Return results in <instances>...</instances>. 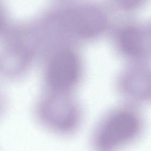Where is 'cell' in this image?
<instances>
[{
    "instance_id": "6",
    "label": "cell",
    "mask_w": 151,
    "mask_h": 151,
    "mask_svg": "<svg viewBox=\"0 0 151 151\" xmlns=\"http://www.w3.org/2000/svg\"><path fill=\"white\" fill-rule=\"evenodd\" d=\"M118 4L126 9H133L139 6L144 0H116Z\"/></svg>"
},
{
    "instance_id": "7",
    "label": "cell",
    "mask_w": 151,
    "mask_h": 151,
    "mask_svg": "<svg viewBox=\"0 0 151 151\" xmlns=\"http://www.w3.org/2000/svg\"><path fill=\"white\" fill-rule=\"evenodd\" d=\"M6 23V17L4 4L0 0V34L4 30Z\"/></svg>"
},
{
    "instance_id": "2",
    "label": "cell",
    "mask_w": 151,
    "mask_h": 151,
    "mask_svg": "<svg viewBox=\"0 0 151 151\" xmlns=\"http://www.w3.org/2000/svg\"><path fill=\"white\" fill-rule=\"evenodd\" d=\"M140 127L138 118L133 113L119 111L111 116L99 133L97 142L104 149L120 145L136 136Z\"/></svg>"
},
{
    "instance_id": "4",
    "label": "cell",
    "mask_w": 151,
    "mask_h": 151,
    "mask_svg": "<svg viewBox=\"0 0 151 151\" xmlns=\"http://www.w3.org/2000/svg\"><path fill=\"white\" fill-rule=\"evenodd\" d=\"M44 113L52 125L61 129L71 128L77 120L74 106L64 99H53L50 100L45 106Z\"/></svg>"
},
{
    "instance_id": "3",
    "label": "cell",
    "mask_w": 151,
    "mask_h": 151,
    "mask_svg": "<svg viewBox=\"0 0 151 151\" xmlns=\"http://www.w3.org/2000/svg\"><path fill=\"white\" fill-rule=\"evenodd\" d=\"M80 71L77 56L71 51H63L57 54L50 62L47 68V80L52 88L65 90L77 82Z\"/></svg>"
},
{
    "instance_id": "1",
    "label": "cell",
    "mask_w": 151,
    "mask_h": 151,
    "mask_svg": "<svg viewBox=\"0 0 151 151\" xmlns=\"http://www.w3.org/2000/svg\"><path fill=\"white\" fill-rule=\"evenodd\" d=\"M57 19L64 28L82 37H90L98 34L106 24L103 12L90 6L65 11L59 15Z\"/></svg>"
},
{
    "instance_id": "5",
    "label": "cell",
    "mask_w": 151,
    "mask_h": 151,
    "mask_svg": "<svg viewBox=\"0 0 151 151\" xmlns=\"http://www.w3.org/2000/svg\"><path fill=\"white\" fill-rule=\"evenodd\" d=\"M119 45L126 54L137 57L146 48V36L145 32L135 27H128L122 30L119 37Z\"/></svg>"
}]
</instances>
